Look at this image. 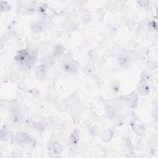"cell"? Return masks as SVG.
I'll list each match as a JSON object with an SVG mask.
<instances>
[{"mask_svg":"<svg viewBox=\"0 0 158 158\" xmlns=\"http://www.w3.org/2000/svg\"><path fill=\"white\" fill-rule=\"evenodd\" d=\"M63 150V147L61 144H60L59 143L55 142H54L50 148V153H52L54 155L59 154L61 153V152Z\"/></svg>","mask_w":158,"mask_h":158,"instance_id":"7","label":"cell"},{"mask_svg":"<svg viewBox=\"0 0 158 158\" xmlns=\"http://www.w3.org/2000/svg\"><path fill=\"white\" fill-rule=\"evenodd\" d=\"M45 74H46V70L45 67L39 66L38 68L36 69V75L39 80H44L45 78Z\"/></svg>","mask_w":158,"mask_h":158,"instance_id":"8","label":"cell"},{"mask_svg":"<svg viewBox=\"0 0 158 158\" xmlns=\"http://www.w3.org/2000/svg\"><path fill=\"white\" fill-rule=\"evenodd\" d=\"M106 113L108 117H109L110 119H114L115 117V112L113 107L111 106H107L106 107Z\"/></svg>","mask_w":158,"mask_h":158,"instance_id":"11","label":"cell"},{"mask_svg":"<svg viewBox=\"0 0 158 158\" xmlns=\"http://www.w3.org/2000/svg\"><path fill=\"white\" fill-rule=\"evenodd\" d=\"M8 132L4 130L3 128L1 129V140H6L8 138Z\"/></svg>","mask_w":158,"mask_h":158,"instance_id":"17","label":"cell"},{"mask_svg":"<svg viewBox=\"0 0 158 158\" xmlns=\"http://www.w3.org/2000/svg\"><path fill=\"white\" fill-rule=\"evenodd\" d=\"M37 54L32 50H22L17 53L14 59L21 67L26 69H30L35 63Z\"/></svg>","mask_w":158,"mask_h":158,"instance_id":"1","label":"cell"},{"mask_svg":"<svg viewBox=\"0 0 158 158\" xmlns=\"http://www.w3.org/2000/svg\"><path fill=\"white\" fill-rule=\"evenodd\" d=\"M11 117L14 124L21 123V120L22 119V114L19 108L15 107L12 109Z\"/></svg>","mask_w":158,"mask_h":158,"instance_id":"5","label":"cell"},{"mask_svg":"<svg viewBox=\"0 0 158 158\" xmlns=\"http://www.w3.org/2000/svg\"><path fill=\"white\" fill-rule=\"evenodd\" d=\"M80 132L78 131V130L75 129L74 132H72V134L70 135L69 139V144L71 147H75L76 146L79 140H80Z\"/></svg>","mask_w":158,"mask_h":158,"instance_id":"4","label":"cell"},{"mask_svg":"<svg viewBox=\"0 0 158 158\" xmlns=\"http://www.w3.org/2000/svg\"><path fill=\"white\" fill-rule=\"evenodd\" d=\"M28 124L31 126L32 128H34L36 130L43 132L46 130V124L41 122H35L31 119H29L28 121Z\"/></svg>","mask_w":158,"mask_h":158,"instance_id":"6","label":"cell"},{"mask_svg":"<svg viewBox=\"0 0 158 158\" xmlns=\"http://www.w3.org/2000/svg\"><path fill=\"white\" fill-rule=\"evenodd\" d=\"M150 78V75L148 73H143L142 76V79H141V82L143 83H146V82H147L148 80H149Z\"/></svg>","mask_w":158,"mask_h":158,"instance_id":"16","label":"cell"},{"mask_svg":"<svg viewBox=\"0 0 158 158\" xmlns=\"http://www.w3.org/2000/svg\"><path fill=\"white\" fill-rule=\"evenodd\" d=\"M113 136V133L111 130H107L103 135V141L108 142L110 140Z\"/></svg>","mask_w":158,"mask_h":158,"instance_id":"12","label":"cell"},{"mask_svg":"<svg viewBox=\"0 0 158 158\" xmlns=\"http://www.w3.org/2000/svg\"><path fill=\"white\" fill-rule=\"evenodd\" d=\"M44 25L45 24L43 23H42L41 22H37L32 24L31 28L34 32L38 33L40 32L41 30H43L44 28Z\"/></svg>","mask_w":158,"mask_h":158,"instance_id":"10","label":"cell"},{"mask_svg":"<svg viewBox=\"0 0 158 158\" xmlns=\"http://www.w3.org/2000/svg\"><path fill=\"white\" fill-rule=\"evenodd\" d=\"M64 50V48L62 45H58L56 46L55 50H54V54L56 56L60 55V54H62Z\"/></svg>","mask_w":158,"mask_h":158,"instance_id":"14","label":"cell"},{"mask_svg":"<svg viewBox=\"0 0 158 158\" xmlns=\"http://www.w3.org/2000/svg\"><path fill=\"white\" fill-rule=\"evenodd\" d=\"M79 68V63L74 60H70L63 64V69L69 74H75Z\"/></svg>","mask_w":158,"mask_h":158,"instance_id":"3","label":"cell"},{"mask_svg":"<svg viewBox=\"0 0 158 158\" xmlns=\"http://www.w3.org/2000/svg\"><path fill=\"white\" fill-rule=\"evenodd\" d=\"M128 63H129L128 58H127L125 57H122L119 59V63L120 64V65H127Z\"/></svg>","mask_w":158,"mask_h":158,"instance_id":"18","label":"cell"},{"mask_svg":"<svg viewBox=\"0 0 158 158\" xmlns=\"http://www.w3.org/2000/svg\"><path fill=\"white\" fill-rule=\"evenodd\" d=\"M150 92V87L146 83H143L139 90V93L142 95H147Z\"/></svg>","mask_w":158,"mask_h":158,"instance_id":"9","label":"cell"},{"mask_svg":"<svg viewBox=\"0 0 158 158\" xmlns=\"http://www.w3.org/2000/svg\"><path fill=\"white\" fill-rule=\"evenodd\" d=\"M10 9H11V6L7 2H4V1L1 2V11L2 12H8L10 11Z\"/></svg>","mask_w":158,"mask_h":158,"instance_id":"13","label":"cell"},{"mask_svg":"<svg viewBox=\"0 0 158 158\" xmlns=\"http://www.w3.org/2000/svg\"><path fill=\"white\" fill-rule=\"evenodd\" d=\"M138 3H139V4H140L142 6H143V7H145V6H148V3H149V2L148 1H138Z\"/></svg>","mask_w":158,"mask_h":158,"instance_id":"19","label":"cell"},{"mask_svg":"<svg viewBox=\"0 0 158 158\" xmlns=\"http://www.w3.org/2000/svg\"><path fill=\"white\" fill-rule=\"evenodd\" d=\"M111 90H112L113 93H117L119 92L120 91V85L119 83L117 82H114L111 86Z\"/></svg>","mask_w":158,"mask_h":158,"instance_id":"15","label":"cell"},{"mask_svg":"<svg viewBox=\"0 0 158 158\" xmlns=\"http://www.w3.org/2000/svg\"><path fill=\"white\" fill-rule=\"evenodd\" d=\"M16 143H19L24 147L32 148L35 145V139L26 132H21L17 133L13 138Z\"/></svg>","mask_w":158,"mask_h":158,"instance_id":"2","label":"cell"}]
</instances>
